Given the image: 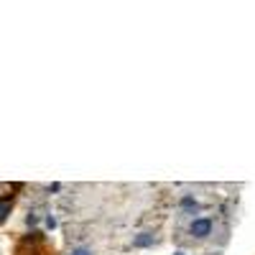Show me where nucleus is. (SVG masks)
I'll return each mask as SVG.
<instances>
[{
  "label": "nucleus",
  "instance_id": "obj_2",
  "mask_svg": "<svg viewBox=\"0 0 255 255\" xmlns=\"http://www.w3.org/2000/svg\"><path fill=\"white\" fill-rule=\"evenodd\" d=\"M133 245H135V248H148V245H153V235H151V232H140V235L133 240Z\"/></svg>",
  "mask_w": 255,
  "mask_h": 255
},
{
  "label": "nucleus",
  "instance_id": "obj_1",
  "mask_svg": "<svg viewBox=\"0 0 255 255\" xmlns=\"http://www.w3.org/2000/svg\"><path fill=\"white\" fill-rule=\"evenodd\" d=\"M209 232H212V220L209 217H199V220H194V222H191V235H194V238H207L209 235Z\"/></svg>",
  "mask_w": 255,
  "mask_h": 255
},
{
  "label": "nucleus",
  "instance_id": "obj_3",
  "mask_svg": "<svg viewBox=\"0 0 255 255\" xmlns=\"http://www.w3.org/2000/svg\"><path fill=\"white\" fill-rule=\"evenodd\" d=\"M181 207H184V209H197V202L191 199V197H184V199H181Z\"/></svg>",
  "mask_w": 255,
  "mask_h": 255
},
{
  "label": "nucleus",
  "instance_id": "obj_4",
  "mask_svg": "<svg viewBox=\"0 0 255 255\" xmlns=\"http://www.w3.org/2000/svg\"><path fill=\"white\" fill-rule=\"evenodd\" d=\"M69 255H92V250H87V248H74Z\"/></svg>",
  "mask_w": 255,
  "mask_h": 255
},
{
  "label": "nucleus",
  "instance_id": "obj_5",
  "mask_svg": "<svg viewBox=\"0 0 255 255\" xmlns=\"http://www.w3.org/2000/svg\"><path fill=\"white\" fill-rule=\"evenodd\" d=\"M174 255H184V253H174Z\"/></svg>",
  "mask_w": 255,
  "mask_h": 255
}]
</instances>
